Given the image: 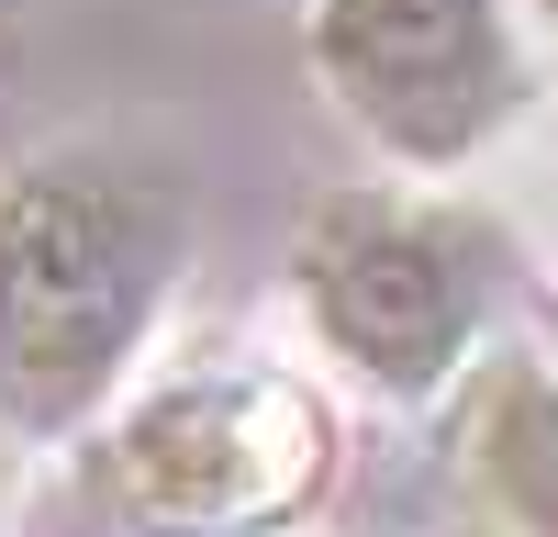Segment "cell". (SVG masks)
<instances>
[{
  "instance_id": "1",
  "label": "cell",
  "mask_w": 558,
  "mask_h": 537,
  "mask_svg": "<svg viewBox=\"0 0 558 537\" xmlns=\"http://www.w3.org/2000/svg\"><path fill=\"white\" fill-rule=\"evenodd\" d=\"M191 268V202L123 157H34L0 179V426H101Z\"/></svg>"
},
{
  "instance_id": "2",
  "label": "cell",
  "mask_w": 558,
  "mask_h": 537,
  "mask_svg": "<svg viewBox=\"0 0 558 537\" xmlns=\"http://www.w3.org/2000/svg\"><path fill=\"white\" fill-rule=\"evenodd\" d=\"M336 470L324 392L257 358H202L123 403L89 448V492L134 537H268Z\"/></svg>"
},
{
  "instance_id": "3",
  "label": "cell",
  "mask_w": 558,
  "mask_h": 537,
  "mask_svg": "<svg viewBox=\"0 0 558 537\" xmlns=\"http://www.w3.org/2000/svg\"><path fill=\"white\" fill-rule=\"evenodd\" d=\"M291 291H302V325L324 336V358H347L368 392H436L481 347L492 236L470 213H436V202L347 191L302 224Z\"/></svg>"
},
{
  "instance_id": "4",
  "label": "cell",
  "mask_w": 558,
  "mask_h": 537,
  "mask_svg": "<svg viewBox=\"0 0 558 537\" xmlns=\"http://www.w3.org/2000/svg\"><path fill=\"white\" fill-rule=\"evenodd\" d=\"M302 57L357 146L413 179L470 168L525 112V45L502 0H313Z\"/></svg>"
},
{
  "instance_id": "5",
  "label": "cell",
  "mask_w": 558,
  "mask_h": 537,
  "mask_svg": "<svg viewBox=\"0 0 558 537\" xmlns=\"http://www.w3.org/2000/svg\"><path fill=\"white\" fill-rule=\"evenodd\" d=\"M458 481L492 537H558V370L547 358H481L458 403Z\"/></svg>"
},
{
  "instance_id": "6",
  "label": "cell",
  "mask_w": 558,
  "mask_h": 537,
  "mask_svg": "<svg viewBox=\"0 0 558 537\" xmlns=\"http://www.w3.org/2000/svg\"><path fill=\"white\" fill-rule=\"evenodd\" d=\"M536 23H547V45H558V0H536Z\"/></svg>"
}]
</instances>
